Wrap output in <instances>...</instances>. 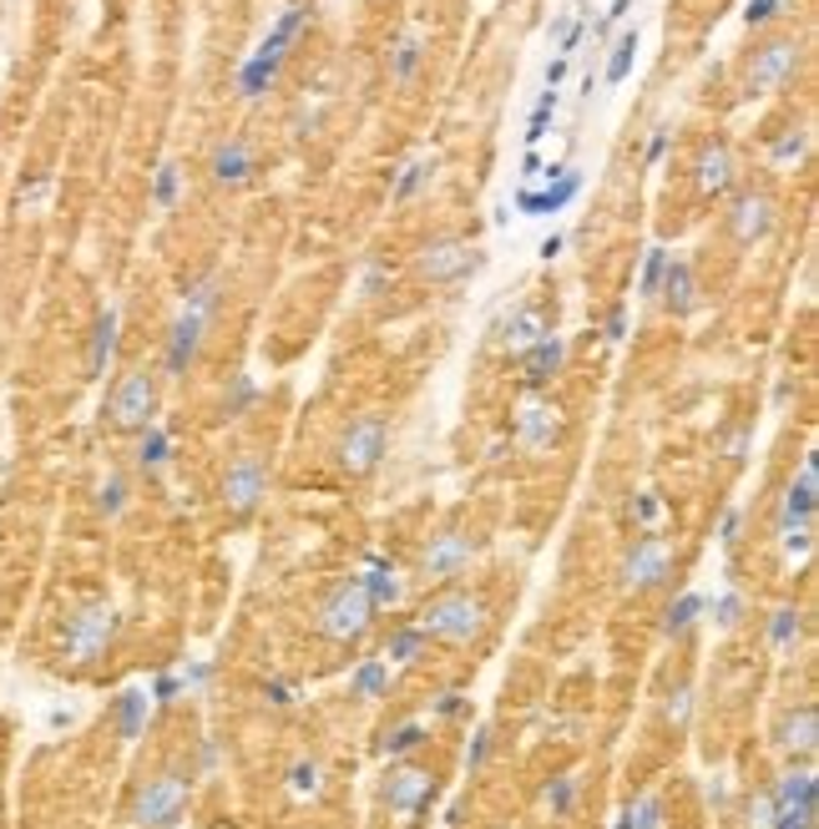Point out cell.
Wrapping results in <instances>:
<instances>
[{"label": "cell", "instance_id": "1", "mask_svg": "<svg viewBox=\"0 0 819 829\" xmlns=\"http://www.w3.org/2000/svg\"><path fill=\"white\" fill-rule=\"evenodd\" d=\"M369 617H375V607H369L365 587H360V577H350V582H339L335 592H329V602L319 607V632L324 638H335V642H354L369 627Z\"/></svg>", "mask_w": 819, "mask_h": 829}, {"label": "cell", "instance_id": "2", "mask_svg": "<svg viewBox=\"0 0 819 829\" xmlns=\"http://www.w3.org/2000/svg\"><path fill=\"white\" fill-rule=\"evenodd\" d=\"M106 415L112 425L122 430H147L152 415H158V379L147 375V369H133V375H122L106 394Z\"/></svg>", "mask_w": 819, "mask_h": 829}, {"label": "cell", "instance_id": "3", "mask_svg": "<svg viewBox=\"0 0 819 829\" xmlns=\"http://www.w3.org/2000/svg\"><path fill=\"white\" fill-rule=\"evenodd\" d=\"M415 268H420V278L430 289H451V284H466V278L481 268V253L470 243H461V238H440V243L420 248Z\"/></svg>", "mask_w": 819, "mask_h": 829}, {"label": "cell", "instance_id": "4", "mask_svg": "<svg viewBox=\"0 0 819 829\" xmlns=\"http://www.w3.org/2000/svg\"><path fill=\"white\" fill-rule=\"evenodd\" d=\"M481 627H486V607L476 596H440L420 617L425 638H445V642H470Z\"/></svg>", "mask_w": 819, "mask_h": 829}, {"label": "cell", "instance_id": "5", "mask_svg": "<svg viewBox=\"0 0 819 829\" xmlns=\"http://www.w3.org/2000/svg\"><path fill=\"white\" fill-rule=\"evenodd\" d=\"M799 72V41H769L759 46L744 66V91L748 97H769V91H784L790 76Z\"/></svg>", "mask_w": 819, "mask_h": 829}, {"label": "cell", "instance_id": "6", "mask_svg": "<svg viewBox=\"0 0 819 829\" xmlns=\"http://www.w3.org/2000/svg\"><path fill=\"white\" fill-rule=\"evenodd\" d=\"M390 451V425L385 415H354L350 430H344V445H339V461L350 476H369V470L385 461Z\"/></svg>", "mask_w": 819, "mask_h": 829}, {"label": "cell", "instance_id": "7", "mask_svg": "<svg viewBox=\"0 0 819 829\" xmlns=\"http://www.w3.org/2000/svg\"><path fill=\"white\" fill-rule=\"evenodd\" d=\"M182 809H188V784L173 779V774H162V779H147V789L137 794L133 819L142 829H173L182 819Z\"/></svg>", "mask_w": 819, "mask_h": 829}, {"label": "cell", "instance_id": "8", "mask_svg": "<svg viewBox=\"0 0 819 829\" xmlns=\"http://www.w3.org/2000/svg\"><path fill=\"white\" fill-rule=\"evenodd\" d=\"M207 177L218 183V188L238 192V188H249L253 177H259V152H253L249 137H223L218 147H213V158H207Z\"/></svg>", "mask_w": 819, "mask_h": 829}, {"label": "cell", "instance_id": "9", "mask_svg": "<svg viewBox=\"0 0 819 829\" xmlns=\"http://www.w3.org/2000/svg\"><path fill=\"white\" fill-rule=\"evenodd\" d=\"M203 335H207V319L192 314V309H182L173 319V329H167V344H162V369L173 379L188 375L192 364H198V350H203Z\"/></svg>", "mask_w": 819, "mask_h": 829}, {"label": "cell", "instance_id": "10", "mask_svg": "<svg viewBox=\"0 0 819 829\" xmlns=\"http://www.w3.org/2000/svg\"><path fill=\"white\" fill-rule=\"evenodd\" d=\"M112 627H117L112 607H87V612H76L72 623H66V638H61V648H66V657H76V663H91V657H97V653L106 648Z\"/></svg>", "mask_w": 819, "mask_h": 829}, {"label": "cell", "instance_id": "11", "mask_svg": "<svg viewBox=\"0 0 819 829\" xmlns=\"http://www.w3.org/2000/svg\"><path fill=\"white\" fill-rule=\"evenodd\" d=\"M264 491H268L264 455H238L234 466H228V476H223V501L234 511H253L264 501Z\"/></svg>", "mask_w": 819, "mask_h": 829}, {"label": "cell", "instance_id": "12", "mask_svg": "<svg viewBox=\"0 0 819 829\" xmlns=\"http://www.w3.org/2000/svg\"><path fill=\"white\" fill-rule=\"evenodd\" d=\"M668 567H673L668 541H663V537H643V541H632L628 562H622V582H628V587H658L663 577H668Z\"/></svg>", "mask_w": 819, "mask_h": 829}, {"label": "cell", "instance_id": "13", "mask_svg": "<svg viewBox=\"0 0 819 829\" xmlns=\"http://www.w3.org/2000/svg\"><path fill=\"white\" fill-rule=\"evenodd\" d=\"M582 192V173H571V167H552V183L537 192H516V208L527 213V218H542V213H562V208L571 203Z\"/></svg>", "mask_w": 819, "mask_h": 829}, {"label": "cell", "instance_id": "14", "mask_svg": "<svg viewBox=\"0 0 819 829\" xmlns=\"http://www.w3.org/2000/svg\"><path fill=\"white\" fill-rule=\"evenodd\" d=\"M729 228H733V238L739 243H764V238L774 234V203L764 198V192H744L739 203H733V213H729Z\"/></svg>", "mask_w": 819, "mask_h": 829}, {"label": "cell", "instance_id": "15", "mask_svg": "<svg viewBox=\"0 0 819 829\" xmlns=\"http://www.w3.org/2000/svg\"><path fill=\"white\" fill-rule=\"evenodd\" d=\"M278 76H284V66L278 61H264V56H243L238 61V72H234V91L243 97V102H264L268 91L278 87Z\"/></svg>", "mask_w": 819, "mask_h": 829}, {"label": "cell", "instance_id": "16", "mask_svg": "<svg viewBox=\"0 0 819 829\" xmlns=\"http://www.w3.org/2000/svg\"><path fill=\"white\" fill-rule=\"evenodd\" d=\"M436 167H440L436 152H415V158H410L405 167L390 177V203H415V198L436 183Z\"/></svg>", "mask_w": 819, "mask_h": 829}, {"label": "cell", "instance_id": "17", "mask_svg": "<svg viewBox=\"0 0 819 829\" xmlns=\"http://www.w3.org/2000/svg\"><path fill=\"white\" fill-rule=\"evenodd\" d=\"M698 188L714 192V198L733 188V147L723 142V137H714V142L698 152Z\"/></svg>", "mask_w": 819, "mask_h": 829}, {"label": "cell", "instance_id": "18", "mask_svg": "<svg viewBox=\"0 0 819 829\" xmlns=\"http://www.w3.org/2000/svg\"><path fill=\"white\" fill-rule=\"evenodd\" d=\"M663 299L673 314H693L698 309V274H693V263L688 259H668V274H663Z\"/></svg>", "mask_w": 819, "mask_h": 829}, {"label": "cell", "instance_id": "19", "mask_svg": "<svg viewBox=\"0 0 819 829\" xmlns=\"http://www.w3.org/2000/svg\"><path fill=\"white\" fill-rule=\"evenodd\" d=\"M562 364H567V339L556 335H542L531 350H521V369H527L531 385H546L552 375H562Z\"/></svg>", "mask_w": 819, "mask_h": 829}, {"label": "cell", "instance_id": "20", "mask_svg": "<svg viewBox=\"0 0 819 829\" xmlns=\"http://www.w3.org/2000/svg\"><path fill=\"white\" fill-rule=\"evenodd\" d=\"M117 339H122V314L117 309H106L102 319L91 324V344H87V375L91 379H102V369L112 364V354H117Z\"/></svg>", "mask_w": 819, "mask_h": 829}, {"label": "cell", "instance_id": "21", "mask_svg": "<svg viewBox=\"0 0 819 829\" xmlns=\"http://www.w3.org/2000/svg\"><path fill=\"white\" fill-rule=\"evenodd\" d=\"M420 61H425V36H420V30H405V36L395 41V51H390V81H395V87L415 81Z\"/></svg>", "mask_w": 819, "mask_h": 829}, {"label": "cell", "instance_id": "22", "mask_svg": "<svg viewBox=\"0 0 819 829\" xmlns=\"http://www.w3.org/2000/svg\"><path fill=\"white\" fill-rule=\"evenodd\" d=\"M470 562V541H461V537H440L430 552H425V571L430 577H455V571Z\"/></svg>", "mask_w": 819, "mask_h": 829}, {"label": "cell", "instance_id": "23", "mask_svg": "<svg viewBox=\"0 0 819 829\" xmlns=\"http://www.w3.org/2000/svg\"><path fill=\"white\" fill-rule=\"evenodd\" d=\"M360 587H365V596H369V607H375V612L395 607L400 596H405V582H400L395 567H375L369 577H360Z\"/></svg>", "mask_w": 819, "mask_h": 829}, {"label": "cell", "instance_id": "24", "mask_svg": "<svg viewBox=\"0 0 819 829\" xmlns=\"http://www.w3.org/2000/svg\"><path fill=\"white\" fill-rule=\"evenodd\" d=\"M385 800L395 804L400 815H415L420 804H430V779H425V774H400L395 784L385 789Z\"/></svg>", "mask_w": 819, "mask_h": 829}, {"label": "cell", "instance_id": "25", "mask_svg": "<svg viewBox=\"0 0 819 829\" xmlns=\"http://www.w3.org/2000/svg\"><path fill=\"white\" fill-rule=\"evenodd\" d=\"M516 436L527 440V445H552L556 410L552 405H527V410H521V420H516Z\"/></svg>", "mask_w": 819, "mask_h": 829}, {"label": "cell", "instance_id": "26", "mask_svg": "<svg viewBox=\"0 0 819 829\" xmlns=\"http://www.w3.org/2000/svg\"><path fill=\"white\" fill-rule=\"evenodd\" d=\"M542 335H546V324L537 309H512V319H506V344L512 350H531Z\"/></svg>", "mask_w": 819, "mask_h": 829}, {"label": "cell", "instance_id": "27", "mask_svg": "<svg viewBox=\"0 0 819 829\" xmlns=\"http://www.w3.org/2000/svg\"><path fill=\"white\" fill-rule=\"evenodd\" d=\"M167 461H173V440L162 436L158 425H147L142 440H137V466H142V470H162Z\"/></svg>", "mask_w": 819, "mask_h": 829}, {"label": "cell", "instance_id": "28", "mask_svg": "<svg viewBox=\"0 0 819 829\" xmlns=\"http://www.w3.org/2000/svg\"><path fill=\"white\" fill-rule=\"evenodd\" d=\"M632 61H638V36H617L602 81H607V87H622V81H628V72H632Z\"/></svg>", "mask_w": 819, "mask_h": 829}, {"label": "cell", "instance_id": "29", "mask_svg": "<svg viewBox=\"0 0 819 829\" xmlns=\"http://www.w3.org/2000/svg\"><path fill=\"white\" fill-rule=\"evenodd\" d=\"M218 299H223V278L218 274H207V278H198L188 293H182V309H192V314H203V319H213V309H218Z\"/></svg>", "mask_w": 819, "mask_h": 829}, {"label": "cell", "instance_id": "30", "mask_svg": "<svg viewBox=\"0 0 819 829\" xmlns=\"http://www.w3.org/2000/svg\"><path fill=\"white\" fill-rule=\"evenodd\" d=\"M177 192H182V167H177V162H162L158 177H152V203H158L162 213H173Z\"/></svg>", "mask_w": 819, "mask_h": 829}, {"label": "cell", "instance_id": "31", "mask_svg": "<svg viewBox=\"0 0 819 829\" xmlns=\"http://www.w3.org/2000/svg\"><path fill=\"white\" fill-rule=\"evenodd\" d=\"M779 749H799V754H809L815 749V708H799V718H790L784 724V739H779Z\"/></svg>", "mask_w": 819, "mask_h": 829}, {"label": "cell", "instance_id": "32", "mask_svg": "<svg viewBox=\"0 0 819 829\" xmlns=\"http://www.w3.org/2000/svg\"><path fill=\"white\" fill-rule=\"evenodd\" d=\"M784 15H794V0H748L744 5V21L754 30L774 26V21H784Z\"/></svg>", "mask_w": 819, "mask_h": 829}, {"label": "cell", "instance_id": "33", "mask_svg": "<svg viewBox=\"0 0 819 829\" xmlns=\"http://www.w3.org/2000/svg\"><path fill=\"white\" fill-rule=\"evenodd\" d=\"M668 248H647V263H643V278H638V289H643V299H658L663 289V274H668Z\"/></svg>", "mask_w": 819, "mask_h": 829}, {"label": "cell", "instance_id": "34", "mask_svg": "<svg viewBox=\"0 0 819 829\" xmlns=\"http://www.w3.org/2000/svg\"><path fill=\"white\" fill-rule=\"evenodd\" d=\"M577 41H582V21H577L571 11H562L552 21V46L562 51V56H571V51H577Z\"/></svg>", "mask_w": 819, "mask_h": 829}, {"label": "cell", "instance_id": "35", "mask_svg": "<svg viewBox=\"0 0 819 829\" xmlns=\"http://www.w3.org/2000/svg\"><path fill=\"white\" fill-rule=\"evenodd\" d=\"M556 117V91H542L537 106H531V122H527V147H537L546 137V122Z\"/></svg>", "mask_w": 819, "mask_h": 829}, {"label": "cell", "instance_id": "36", "mask_svg": "<svg viewBox=\"0 0 819 829\" xmlns=\"http://www.w3.org/2000/svg\"><path fill=\"white\" fill-rule=\"evenodd\" d=\"M698 612H703V596H693V592H688L683 602H678V607L668 612V632H673V638H683L688 627L698 623Z\"/></svg>", "mask_w": 819, "mask_h": 829}, {"label": "cell", "instance_id": "37", "mask_svg": "<svg viewBox=\"0 0 819 829\" xmlns=\"http://www.w3.org/2000/svg\"><path fill=\"white\" fill-rule=\"evenodd\" d=\"M142 713H147V699H142V693H122L117 724H122V733H127V739H133L137 728H142Z\"/></svg>", "mask_w": 819, "mask_h": 829}, {"label": "cell", "instance_id": "38", "mask_svg": "<svg viewBox=\"0 0 819 829\" xmlns=\"http://www.w3.org/2000/svg\"><path fill=\"white\" fill-rule=\"evenodd\" d=\"M380 683H385V663H380V657H369L365 668L354 673V693H365V699H369V693H380Z\"/></svg>", "mask_w": 819, "mask_h": 829}, {"label": "cell", "instance_id": "39", "mask_svg": "<svg viewBox=\"0 0 819 829\" xmlns=\"http://www.w3.org/2000/svg\"><path fill=\"white\" fill-rule=\"evenodd\" d=\"M425 648V632L420 627H415V632H395V638H390V657H395V663H410V657L420 653Z\"/></svg>", "mask_w": 819, "mask_h": 829}, {"label": "cell", "instance_id": "40", "mask_svg": "<svg viewBox=\"0 0 819 829\" xmlns=\"http://www.w3.org/2000/svg\"><path fill=\"white\" fill-rule=\"evenodd\" d=\"M809 147V131H790L784 142H774V162H799Z\"/></svg>", "mask_w": 819, "mask_h": 829}, {"label": "cell", "instance_id": "41", "mask_svg": "<svg viewBox=\"0 0 819 829\" xmlns=\"http://www.w3.org/2000/svg\"><path fill=\"white\" fill-rule=\"evenodd\" d=\"M415 743H420V724H405V728H395V739H385V749L390 754H410Z\"/></svg>", "mask_w": 819, "mask_h": 829}, {"label": "cell", "instance_id": "42", "mask_svg": "<svg viewBox=\"0 0 819 829\" xmlns=\"http://www.w3.org/2000/svg\"><path fill=\"white\" fill-rule=\"evenodd\" d=\"M319 789V764H299L293 769V794H314Z\"/></svg>", "mask_w": 819, "mask_h": 829}, {"label": "cell", "instance_id": "43", "mask_svg": "<svg viewBox=\"0 0 819 829\" xmlns=\"http://www.w3.org/2000/svg\"><path fill=\"white\" fill-rule=\"evenodd\" d=\"M253 405V379H238L234 385V400H228V415H243Z\"/></svg>", "mask_w": 819, "mask_h": 829}, {"label": "cell", "instance_id": "44", "mask_svg": "<svg viewBox=\"0 0 819 829\" xmlns=\"http://www.w3.org/2000/svg\"><path fill=\"white\" fill-rule=\"evenodd\" d=\"M122 495H127V480L112 476V480L102 486V506H106V511H122Z\"/></svg>", "mask_w": 819, "mask_h": 829}, {"label": "cell", "instance_id": "45", "mask_svg": "<svg viewBox=\"0 0 819 829\" xmlns=\"http://www.w3.org/2000/svg\"><path fill=\"white\" fill-rule=\"evenodd\" d=\"M567 72H571V56L546 61V91H556V87H562V81H567Z\"/></svg>", "mask_w": 819, "mask_h": 829}, {"label": "cell", "instance_id": "46", "mask_svg": "<svg viewBox=\"0 0 819 829\" xmlns=\"http://www.w3.org/2000/svg\"><path fill=\"white\" fill-rule=\"evenodd\" d=\"M799 632V623H794V612H774V642L784 648V642Z\"/></svg>", "mask_w": 819, "mask_h": 829}, {"label": "cell", "instance_id": "47", "mask_svg": "<svg viewBox=\"0 0 819 829\" xmlns=\"http://www.w3.org/2000/svg\"><path fill=\"white\" fill-rule=\"evenodd\" d=\"M571 794H577V779H562V784H556V794H546V804H552L556 815H562V809L571 804Z\"/></svg>", "mask_w": 819, "mask_h": 829}, {"label": "cell", "instance_id": "48", "mask_svg": "<svg viewBox=\"0 0 819 829\" xmlns=\"http://www.w3.org/2000/svg\"><path fill=\"white\" fill-rule=\"evenodd\" d=\"M714 612H718V623H723V627H733V623H739V596H718Z\"/></svg>", "mask_w": 819, "mask_h": 829}, {"label": "cell", "instance_id": "49", "mask_svg": "<svg viewBox=\"0 0 819 829\" xmlns=\"http://www.w3.org/2000/svg\"><path fill=\"white\" fill-rule=\"evenodd\" d=\"M663 152H668V127H658V131H653V142H647V167H658V162H663Z\"/></svg>", "mask_w": 819, "mask_h": 829}, {"label": "cell", "instance_id": "50", "mask_svg": "<svg viewBox=\"0 0 819 829\" xmlns=\"http://www.w3.org/2000/svg\"><path fill=\"white\" fill-rule=\"evenodd\" d=\"M622 329H628V309L617 304L613 314H607V339H622Z\"/></svg>", "mask_w": 819, "mask_h": 829}, {"label": "cell", "instance_id": "51", "mask_svg": "<svg viewBox=\"0 0 819 829\" xmlns=\"http://www.w3.org/2000/svg\"><path fill=\"white\" fill-rule=\"evenodd\" d=\"M562 248H567V238H562V234H552V238H542V248H537V253H542V259L552 263L556 253H562Z\"/></svg>", "mask_w": 819, "mask_h": 829}, {"label": "cell", "instance_id": "52", "mask_svg": "<svg viewBox=\"0 0 819 829\" xmlns=\"http://www.w3.org/2000/svg\"><path fill=\"white\" fill-rule=\"evenodd\" d=\"M177 688H182V683H177V678H162V683H158V699H162V703H173V693H177Z\"/></svg>", "mask_w": 819, "mask_h": 829}]
</instances>
